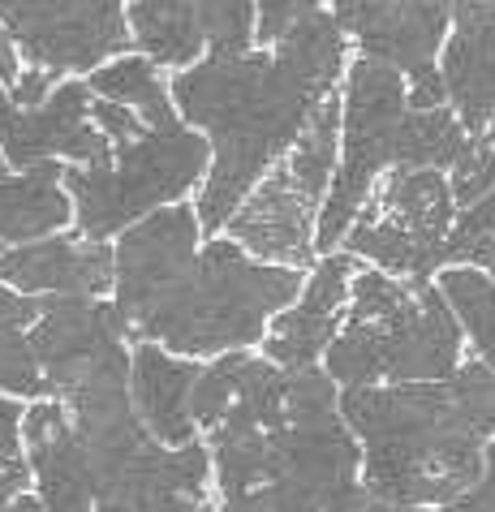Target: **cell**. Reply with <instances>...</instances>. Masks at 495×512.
<instances>
[{
  "mask_svg": "<svg viewBox=\"0 0 495 512\" xmlns=\"http://www.w3.org/2000/svg\"><path fill=\"white\" fill-rule=\"evenodd\" d=\"M211 512H259V508H254L250 495H229V500H224L220 508H211Z\"/></svg>",
  "mask_w": 495,
  "mask_h": 512,
  "instance_id": "39",
  "label": "cell"
},
{
  "mask_svg": "<svg viewBox=\"0 0 495 512\" xmlns=\"http://www.w3.org/2000/svg\"><path fill=\"white\" fill-rule=\"evenodd\" d=\"M293 293L297 272L250 263L237 241L198 250V211L186 203L151 211L112 246V306L134 336L177 358L254 345Z\"/></svg>",
  "mask_w": 495,
  "mask_h": 512,
  "instance_id": "1",
  "label": "cell"
},
{
  "mask_svg": "<svg viewBox=\"0 0 495 512\" xmlns=\"http://www.w3.org/2000/svg\"><path fill=\"white\" fill-rule=\"evenodd\" d=\"M18 69H22V52H18V44L9 39L5 26H0V87H9V82L18 78Z\"/></svg>",
  "mask_w": 495,
  "mask_h": 512,
  "instance_id": "37",
  "label": "cell"
},
{
  "mask_svg": "<svg viewBox=\"0 0 495 512\" xmlns=\"http://www.w3.org/2000/svg\"><path fill=\"white\" fill-rule=\"evenodd\" d=\"M198 35L211 56H242L254 44V0H194Z\"/></svg>",
  "mask_w": 495,
  "mask_h": 512,
  "instance_id": "25",
  "label": "cell"
},
{
  "mask_svg": "<svg viewBox=\"0 0 495 512\" xmlns=\"http://www.w3.org/2000/svg\"><path fill=\"white\" fill-rule=\"evenodd\" d=\"M440 293L495 375V280L478 267H448L440 276Z\"/></svg>",
  "mask_w": 495,
  "mask_h": 512,
  "instance_id": "23",
  "label": "cell"
},
{
  "mask_svg": "<svg viewBox=\"0 0 495 512\" xmlns=\"http://www.w3.org/2000/svg\"><path fill=\"white\" fill-rule=\"evenodd\" d=\"M452 190L435 168H396L345 229L349 254H366L388 276L427 280L444 267L452 229Z\"/></svg>",
  "mask_w": 495,
  "mask_h": 512,
  "instance_id": "7",
  "label": "cell"
},
{
  "mask_svg": "<svg viewBox=\"0 0 495 512\" xmlns=\"http://www.w3.org/2000/svg\"><path fill=\"white\" fill-rule=\"evenodd\" d=\"M461 323L444 293L427 280H414L405 302L375 319H345L332 336L328 375L366 388V383H435L461 366Z\"/></svg>",
  "mask_w": 495,
  "mask_h": 512,
  "instance_id": "5",
  "label": "cell"
},
{
  "mask_svg": "<svg viewBox=\"0 0 495 512\" xmlns=\"http://www.w3.org/2000/svg\"><path fill=\"white\" fill-rule=\"evenodd\" d=\"M349 280H353V254H328L302 289V302L285 310L267 332L263 340L267 362L276 366L315 362L332 345V336L341 332V306L349 302Z\"/></svg>",
  "mask_w": 495,
  "mask_h": 512,
  "instance_id": "14",
  "label": "cell"
},
{
  "mask_svg": "<svg viewBox=\"0 0 495 512\" xmlns=\"http://www.w3.org/2000/svg\"><path fill=\"white\" fill-rule=\"evenodd\" d=\"M388 9V0H332V18L345 35L358 39L362 31H371L379 22V13Z\"/></svg>",
  "mask_w": 495,
  "mask_h": 512,
  "instance_id": "33",
  "label": "cell"
},
{
  "mask_svg": "<svg viewBox=\"0 0 495 512\" xmlns=\"http://www.w3.org/2000/svg\"><path fill=\"white\" fill-rule=\"evenodd\" d=\"M22 401L0 392V444H22Z\"/></svg>",
  "mask_w": 495,
  "mask_h": 512,
  "instance_id": "36",
  "label": "cell"
},
{
  "mask_svg": "<svg viewBox=\"0 0 495 512\" xmlns=\"http://www.w3.org/2000/svg\"><path fill=\"white\" fill-rule=\"evenodd\" d=\"M444 78L435 74V69H427V74H418V78H409V87H405V108H414V112H427V108H444Z\"/></svg>",
  "mask_w": 495,
  "mask_h": 512,
  "instance_id": "35",
  "label": "cell"
},
{
  "mask_svg": "<svg viewBox=\"0 0 495 512\" xmlns=\"http://www.w3.org/2000/svg\"><path fill=\"white\" fill-rule=\"evenodd\" d=\"M168 95H173V108H181L216 142V164L198 198V229L216 233L229 224L237 203L259 186L267 168L289 155L310 112L319 108L323 95H332V87L302 74L280 52H242L207 56L198 65L177 69Z\"/></svg>",
  "mask_w": 495,
  "mask_h": 512,
  "instance_id": "3",
  "label": "cell"
},
{
  "mask_svg": "<svg viewBox=\"0 0 495 512\" xmlns=\"http://www.w3.org/2000/svg\"><path fill=\"white\" fill-rule=\"evenodd\" d=\"M0 155L9 173L39 164H108L112 142L91 125L87 82H61L39 108H13L0 87Z\"/></svg>",
  "mask_w": 495,
  "mask_h": 512,
  "instance_id": "11",
  "label": "cell"
},
{
  "mask_svg": "<svg viewBox=\"0 0 495 512\" xmlns=\"http://www.w3.org/2000/svg\"><path fill=\"white\" fill-rule=\"evenodd\" d=\"M87 91L95 99L125 104L147 130H173V125H181L173 95H168V82L155 74L147 56H112V61L87 74Z\"/></svg>",
  "mask_w": 495,
  "mask_h": 512,
  "instance_id": "20",
  "label": "cell"
},
{
  "mask_svg": "<svg viewBox=\"0 0 495 512\" xmlns=\"http://www.w3.org/2000/svg\"><path fill=\"white\" fill-rule=\"evenodd\" d=\"M39 315V297L13 293L0 284V392L5 396H44V375L31 353V323Z\"/></svg>",
  "mask_w": 495,
  "mask_h": 512,
  "instance_id": "21",
  "label": "cell"
},
{
  "mask_svg": "<svg viewBox=\"0 0 495 512\" xmlns=\"http://www.w3.org/2000/svg\"><path fill=\"white\" fill-rule=\"evenodd\" d=\"M65 164H39L0 177V250L61 233L74 220V203L61 186Z\"/></svg>",
  "mask_w": 495,
  "mask_h": 512,
  "instance_id": "17",
  "label": "cell"
},
{
  "mask_svg": "<svg viewBox=\"0 0 495 512\" xmlns=\"http://www.w3.org/2000/svg\"><path fill=\"white\" fill-rule=\"evenodd\" d=\"M0 512H44V504H39V495H31V491H18L13 500L0 508Z\"/></svg>",
  "mask_w": 495,
  "mask_h": 512,
  "instance_id": "38",
  "label": "cell"
},
{
  "mask_svg": "<svg viewBox=\"0 0 495 512\" xmlns=\"http://www.w3.org/2000/svg\"><path fill=\"white\" fill-rule=\"evenodd\" d=\"M362 448L341 414L289 418L267 431L263 482L246 491L259 512H323L358 482Z\"/></svg>",
  "mask_w": 495,
  "mask_h": 512,
  "instance_id": "9",
  "label": "cell"
},
{
  "mask_svg": "<svg viewBox=\"0 0 495 512\" xmlns=\"http://www.w3.org/2000/svg\"><path fill=\"white\" fill-rule=\"evenodd\" d=\"M336 383L328 371L310 366H285V422L289 418H315V414H332L336 409Z\"/></svg>",
  "mask_w": 495,
  "mask_h": 512,
  "instance_id": "29",
  "label": "cell"
},
{
  "mask_svg": "<svg viewBox=\"0 0 495 512\" xmlns=\"http://www.w3.org/2000/svg\"><path fill=\"white\" fill-rule=\"evenodd\" d=\"M207 168V142L186 125L143 130L117 142L108 164H65L61 186L74 203L78 237L108 241L151 211L177 203Z\"/></svg>",
  "mask_w": 495,
  "mask_h": 512,
  "instance_id": "4",
  "label": "cell"
},
{
  "mask_svg": "<svg viewBox=\"0 0 495 512\" xmlns=\"http://www.w3.org/2000/svg\"><path fill=\"white\" fill-rule=\"evenodd\" d=\"M125 26H130L138 52L160 69H186L203 52L194 0H130Z\"/></svg>",
  "mask_w": 495,
  "mask_h": 512,
  "instance_id": "18",
  "label": "cell"
},
{
  "mask_svg": "<svg viewBox=\"0 0 495 512\" xmlns=\"http://www.w3.org/2000/svg\"><path fill=\"white\" fill-rule=\"evenodd\" d=\"M457 13V31L444 48V91L465 134H478L495 117V0H478Z\"/></svg>",
  "mask_w": 495,
  "mask_h": 512,
  "instance_id": "15",
  "label": "cell"
},
{
  "mask_svg": "<svg viewBox=\"0 0 495 512\" xmlns=\"http://www.w3.org/2000/svg\"><path fill=\"white\" fill-rule=\"evenodd\" d=\"M444 263H465V267H487L495 276V186L465 211L457 229H448L444 241Z\"/></svg>",
  "mask_w": 495,
  "mask_h": 512,
  "instance_id": "26",
  "label": "cell"
},
{
  "mask_svg": "<svg viewBox=\"0 0 495 512\" xmlns=\"http://www.w3.org/2000/svg\"><path fill=\"white\" fill-rule=\"evenodd\" d=\"M31 487V465H26V448L22 444H0V508L13 495Z\"/></svg>",
  "mask_w": 495,
  "mask_h": 512,
  "instance_id": "34",
  "label": "cell"
},
{
  "mask_svg": "<svg viewBox=\"0 0 495 512\" xmlns=\"http://www.w3.org/2000/svg\"><path fill=\"white\" fill-rule=\"evenodd\" d=\"M26 465H31V482L39 491L44 512H95L87 452H82L74 426L56 431L44 444L26 448Z\"/></svg>",
  "mask_w": 495,
  "mask_h": 512,
  "instance_id": "19",
  "label": "cell"
},
{
  "mask_svg": "<svg viewBox=\"0 0 495 512\" xmlns=\"http://www.w3.org/2000/svg\"><path fill=\"white\" fill-rule=\"evenodd\" d=\"M336 130H341V99L336 95H323L319 108L310 112L306 130L297 134L293 142V155H289V173L297 177V186H302L310 198L328 194V181H332V164H336Z\"/></svg>",
  "mask_w": 495,
  "mask_h": 512,
  "instance_id": "24",
  "label": "cell"
},
{
  "mask_svg": "<svg viewBox=\"0 0 495 512\" xmlns=\"http://www.w3.org/2000/svg\"><path fill=\"white\" fill-rule=\"evenodd\" d=\"M26 336L44 375V396L65 401L95 383L130 379V349H125L130 323L104 297H39V315Z\"/></svg>",
  "mask_w": 495,
  "mask_h": 512,
  "instance_id": "8",
  "label": "cell"
},
{
  "mask_svg": "<svg viewBox=\"0 0 495 512\" xmlns=\"http://www.w3.org/2000/svg\"><path fill=\"white\" fill-rule=\"evenodd\" d=\"M319 5H323V0H259V22H254V35L267 39V44H276V39L285 35L297 18L315 13Z\"/></svg>",
  "mask_w": 495,
  "mask_h": 512,
  "instance_id": "30",
  "label": "cell"
},
{
  "mask_svg": "<svg viewBox=\"0 0 495 512\" xmlns=\"http://www.w3.org/2000/svg\"><path fill=\"white\" fill-rule=\"evenodd\" d=\"M0 284L26 297L78 293L99 297L112 289V246L69 233H48L0 250Z\"/></svg>",
  "mask_w": 495,
  "mask_h": 512,
  "instance_id": "13",
  "label": "cell"
},
{
  "mask_svg": "<svg viewBox=\"0 0 495 512\" xmlns=\"http://www.w3.org/2000/svg\"><path fill=\"white\" fill-rule=\"evenodd\" d=\"M465 130L452 117V108H427L414 112L405 108L401 117V134H396V168H452L457 155L465 151Z\"/></svg>",
  "mask_w": 495,
  "mask_h": 512,
  "instance_id": "22",
  "label": "cell"
},
{
  "mask_svg": "<svg viewBox=\"0 0 495 512\" xmlns=\"http://www.w3.org/2000/svg\"><path fill=\"white\" fill-rule=\"evenodd\" d=\"M9 173V164H5V155H0V177H5Z\"/></svg>",
  "mask_w": 495,
  "mask_h": 512,
  "instance_id": "41",
  "label": "cell"
},
{
  "mask_svg": "<svg viewBox=\"0 0 495 512\" xmlns=\"http://www.w3.org/2000/svg\"><path fill=\"white\" fill-rule=\"evenodd\" d=\"M198 362H181L168 349L143 340L130 353V401L147 431L168 448H181L194 439L190 418V388H194Z\"/></svg>",
  "mask_w": 495,
  "mask_h": 512,
  "instance_id": "16",
  "label": "cell"
},
{
  "mask_svg": "<svg viewBox=\"0 0 495 512\" xmlns=\"http://www.w3.org/2000/svg\"><path fill=\"white\" fill-rule=\"evenodd\" d=\"M52 87H56V74H48V69H39V65H22L18 78H13L5 91H9L13 108H39L52 95Z\"/></svg>",
  "mask_w": 495,
  "mask_h": 512,
  "instance_id": "32",
  "label": "cell"
},
{
  "mask_svg": "<svg viewBox=\"0 0 495 512\" xmlns=\"http://www.w3.org/2000/svg\"><path fill=\"white\" fill-rule=\"evenodd\" d=\"M237 362H242V353H220V362L198 366L194 388H190V418H194V426L211 431V426L224 418V409L233 405V392H237Z\"/></svg>",
  "mask_w": 495,
  "mask_h": 512,
  "instance_id": "28",
  "label": "cell"
},
{
  "mask_svg": "<svg viewBox=\"0 0 495 512\" xmlns=\"http://www.w3.org/2000/svg\"><path fill=\"white\" fill-rule=\"evenodd\" d=\"M470 5H478V0H452V9H470Z\"/></svg>",
  "mask_w": 495,
  "mask_h": 512,
  "instance_id": "40",
  "label": "cell"
},
{
  "mask_svg": "<svg viewBox=\"0 0 495 512\" xmlns=\"http://www.w3.org/2000/svg\"><path fill=\"white\" fill-rule=\"evenodd\" d=\"M341 414L366 448V487L396 504H448L483 474L495 439V375L487 362H461L435 383L349 388Z\"/></svg>",
  "mask_w": 495,
  "mask_h": 512,
  "instance_id": "2",
  "label": "cell"
},
{
  "mask_svg": "<svg viewBox=\"0 0 495 512\" xmlns=\"http://www.w3.org/2000/svg\"><path fill=\"white\" fill-rule=\"evenodd\" d=\"M91 125L112 142V147H117V142H130V138H138V134L147 130V125L138 121L125 104H112V99H95V95H91Z\"/></svg>",
  "mask_w": 495,
  "mask_h": 512,
  "instance_id": "31",
  "label": "cell"
},
{
  "mask_svg": "<svg viewBox=\"0 0 495 512\" xmlns=\"http://www.w3.org/2000/svg\"><path fill=\"white\" fill-rule=\"evenodd\" d=\"M491 186H495V117L478 134H470L465 151L457 155V164H452V181H448L452 203H461V207H474Z\"/></svg>",
  "mask_w": 495,
  "mask_h": 512,
  "instance_id": "27",
  "label": "cell"
},
{
  "mask_svg": "<svg viewBox=\"0 0 495 512\" xmlns=\"http://www.w3.org/2000/svg\"><path fill=\"white\" fill-rule=\"evenodd\" d=\"M405 117V78L379 61H353L345 78V160L328 181V194L319 203V233L315 246L332 254L345 237L353 216L362 211L375 177L396 160V134Z\"/></svg>",
  "mask_w": 495,
  "mask_h": 512,
  "instance_id": "6",
  "label": "cell"
},
{
  "mask_svg": "<svg viewBox=\"0 0 495 512\" xmlns=\"http://www.w3.org/2000/svg\"><path fill=\"white\" fill-rule=\"evenodd\" d=\"M0 26L26 65L48 74H91L130 48L125 0H0Z\"/></svg>",
  "mask_w": 495,
  "mask_h": 512,
  "instance_id": "10",
  "label": "cell"
},
{
  "mask_svg": "<svg viewBox=\"0 0 495 512\" xmlns=\"http://www.w3.org/2000/svg\"><path fill=\"white\" fill-rule=\"evenodd\" d=\"M315 220H319V198H310L285 164L263 177L237 211L229 216V233L242 250L259 259H276L289 267H302L315 250Z\"/></svg>",
  "mask_w": 495,
  "mask_h": 512,
  "instance_id": "12",
  "label": "cell"
}]
</instances>
